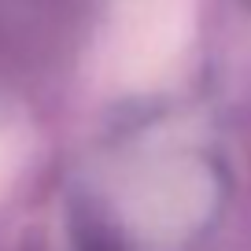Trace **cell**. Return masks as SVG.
<instances>
[{"instance_id":"obj_1","label":"cell","mask_w":251,"mask_h":251,"mask_svg":"<svg viewBox=\"0 0 251 251\" xmlns=\"http://www.w3.org/2000/svg\"><path fill=\"white\" fill-rule=\"evenodd\" d=\"M200 0H111L103 71L122 89H151L177 67L196 30Z\"/></svg>"},{"instance_id":"obj_2","label":"cell","mask_w":251,"mask_h":251,"mask_svg":"<svg viewBox=\"0 0 251 251\" xmlns=\"http://www.w3.org/2000/svg\"><path fill=\"white\" fill-rule=\"evenodd\" d=\"M218 181L196 159H163L137 174L126 192V218L148 240H177L214 211Z\"/></svg>"},{"instance_id":"obj_3","label":"cell","mask_w":251,"mask_h":251,"mask_svg":"<svg viewBox=\"0 0 251 251\" xmlns=\"http://www.w3.org/2000/svg\"><path fill=\"white\" fill-rule=\"evenodd\" d=\"M26 163H30V133L19 122H0V203L11 196Z\"/></svg>"}]
</instances>
